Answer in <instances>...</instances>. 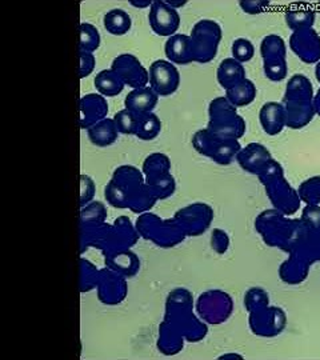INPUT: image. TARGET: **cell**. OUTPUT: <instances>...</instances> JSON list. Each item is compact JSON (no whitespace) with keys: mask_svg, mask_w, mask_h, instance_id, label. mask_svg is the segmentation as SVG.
<instances>
[{"mask_svg":"<svg viewBox=\"0 0 320 360\" xmlns=\"http://www.w3.org/2000/svg\"><path fill=\"white\" fill-rule=\"evenodd\" d=\"M210 124L208 131L217 138L224 141H236L244 134L245 123L235 112V107L229 99L220 98L211 103L210 107Z\"/></svg>","mask_w":320,"mask_h":360,"instance_id":"obj_1","label":"cell"},{"mask_svg":"<svg viewBox=\"0 0 320 360\" xmlns=\"http://www.w3.org/2000/svg\"><path fill=\"white\" fill-rule=\"evenodd\" d=\"M260 175L269 184L266 186L267 193L276 210L282 214H294L299 208L300 198L284 179L281 166L272 160Z\"/></svg>","mask_w":320,"mask_h":360,"instance_id":"obj_2","label":"cell"},{"mask_svg":"<svg viewBox=\"0 0 320 360\" xmlns=\"http://www.w3.org/2000/svg\"><path fill=\"white\" fill-rule=\"evenodd\" d=\"M222 39V30L212 20H200L192 30L191 40L195 52V60L207 63L215 58L219 41Z\"/></svg>","mask_w":320,"mask_h":360,"instance_id":"obj_3","label":"cell"},{"mask_svg":"<svg viewBox=\"0 0 320 360\" xmlns=\"http://www.w3.org/2000/svg\"><path fill=\"white\" fill-rule=\"evenodd\" d=\"M193 143L198 151L212 158V160L222 165L230 163L231 160L242 150L236 141L220 139L215 135H212L208 129L198 132Z\"/></svg>","mask_w":320,"mask_h":360,"instance_id":"obj_4","label":"cell"},{"mask_svg":"<svg viewBox=\"0 0 320 360\" xmlns=\"http://www.w3.org/2000/svg\"><path fill=\"white\" fill-rule=\"evenodd\" d=\"M198 311L203 322L220 324L230 318L232 300L226 292L208 291L199 297Z\"/></svg>","mask_w":320,"mask_h":360,"instance_id":"obj_5","label":"cell"},{"mask_svg":"<svg viewBox=\"0 0 320 360\" xmlns=\"http://www.w3.org/2000/svg\"><path fill=\"white\" fill-rule=\"evenodd\" d=\"M150 84L159 96H169L179 89L178 68L169 60H156L150 68Z\"/></svg>","mask_w":320,"mask_h":360,"instance_id":"obj_6","label":"cell"},{"mask_svg":"<svg viewBox=\"0 0 320 360\" xmlns=\"http://www.w3.org/2000/svg\"><path fill=\"white\" fill-rule=\"evenodd\" d=\"M250 324L255 334L260 336H272L282 333L286 324V315L282 309L263 306L251 311Z\"/></svg>","mask_w":320,"mask_h":360,"instance_id":"obj_7","label":"cell"},{"mask_svg":"<svg viewBox=\"0 0 320 360\" xmlns=\"http://www.w3.org/2000/svg\"><path fill=\"white\" fill-rule=\"evenodd\" d=\"M150 25L155 34L171 38L177 35V31L179 30V13L167 1H153L150 10Z\"/></svg>","mask_w":320,"mask_h":360,"instance_id":"obj_8","label":"cell"},{"mask_svg":"<svg viewBox=\"0 0 320 360\" xmlns=\"http://www.w3.org/2000/svg\"><path fill=\"white\" fill-rule=\"evenodd\" d=\"M212 210L211 207L202 203H196L192 206L186 207L180 210L177 221L180 227L188 235H199L200 232L205 231L212 220Z\"/></svg>","mask_w":320,"mask_h":360,"instance_id":"obj_9","label":"cell"},{"mask_svg":"<svg viewBox=\"0 0 320 360\" xmlns=\"http://www.w3.org/2000/svg\"><path fill=\"white\" fill-rule=\"evenodd\" d=\"M290 46L296 56L306 63H319L320 37L312 28L295 31L290 39Z\"/></svg>","mask_w":320,"mask_h":360,"instance_id":"obj_10","label":"cell"},{"mask_svg":"<svg viewBox=\"0 0 320 360\" xmlns=\"http://www.w3.org/2000/svg\"><path fill=\"white\" fill-rule=\"evenodd\" d=\"M113 70L122 77L124 84L127 83L128 86L134 89L146 87V84L150 82V75L141 65V62L132 55H122L116 58Z\"/></svg>","mask_w":320,"mask_h":360,"instance_id":"obj_11","label":"cell"},{"mask_svg":"<svg viewBox=\"0 0 320 360\" xmlns=\"http://www.w3.org/2000/svg\"><path fill=\"white\" fill-rule=\"evenodd\" d=\"M236 158L241 166L244 168V171L259 174V175L272 162V158L266 150V147L256 143H252L247 146L244 150H241L239 154L236 155Z\"/></svg>","mask_w":320,"mask_h":360,"instance_id":"obj_12","label":"cell"},{"mask_svg":"<svg viewBox=\"0 0 320 360\" xmlns=\"http://www.w3.org/2000/svg\"><path fill=\"white\" fill-rule=\"evenodd\" d=\"M166 55L171 63L188 65L195 60V52L191 37L174 35L167 40Z\"/></svg>","mask_w":320,"mask_h":360,"instance_id":"obj_13","label":"cell"},{"mask_svg":"<svg viewBox=\"0 0 320 360\" xmlns=\"http://www.w3.org/2000/svg\"><path fill=\"white\" fill-rule=\"evenodd\" d=\"M159 95L151 87L135 89L126 98V108L138 116L153 112L158 104Z\"/></svg>","mask_w":320,"mask_h":360,"instance_id":"obj_14","label":"cell"},{"mask_svg":"<svg viewBox=\"0 0 320 360\" xmlns=\"http://www.w3.org/2000/svg\"><path fill=\"white\" fill-rule=\"evenodd\" d=\"M260 123L264 132L269 135H276L282 132V129L287 126L284 105L276 102L264 104L260 110Z\"/></svg>","mask_w":320,"mask_h":360,"instance_id":"obj_15","label":"cell"},{"mask_svg":"<svg viewBox=\"0 0 320 360\" xmlns=\"http://www.w3.org/2000/svg\"><path fill=\"white\" fill-rule=\"evenodd\" d=\"M82 120L84 119V123L82 124V129H90L95 123L104 119V115L108 112V107L104 102L102 96L91 94L90 96H84L82 99Z\"/></svg>","mask_w":320,"mask_h":360,"instance_id":"obj_16","label":"cell"},{"mask_svg":"<svg viewBox=\"0 0 320 360\" xmlns=\"http://www.w3.org/2000/svg\"><path fill=\"white\" fill-rule=\"evenodd\" d=\"M218 80L220 86L226 91L230 90L231 87L236 86L242 80L245 79L244 68L242 63L235 60L233 58L224 59L218 67Z\"/></svg>","mask_w":320,"mask_h":360,"instance_id":"obj_17","label":"cell"},{"mask_svg":"<svg viewBox=\"0 0 320 360\" xmlns=\"http://www.w3.org/2000/svg\"><path fill=\"white\" fill-rule=\"evenodd\" d=\"M117 129L114 119H103L89 129V136L92 144L98 147H105L117 139Z\"/></svg>","mask_w":320,"mask_h":360,"instance_id":"obj_18","label":"cell"},{"mask_svg":"<svg viewBox=\"0 0 320 360\" xmlns=\"http://www.w3.org/2000/svg\"><path fill=\"white\" fill-rule=\"evenodd\" d=\"M256 96V89L254 83L247 77L238 83L236 86L227 90V99L233 107H244L254 102Z\"/></svg>","mask_w":320,"mask_h":360,"instance_id":"obj_19","label":"cell"},{"mask_svg":"<svg viewBox=\"0 0 320 360\" xmlns=\"http://www.w3.org/2000/svg\"><path fill=\"white\" fill-rule=\"evenodd\" d=\"M131 26H132L131 16L126 11H123L122 8L111 10L110 13L104 15V27L113 35L122 37V35L127 34L128 31L131 30Z\"/></svg>","mask_w":320,"mask_h":360,"instance_id":"obj_20","label":"cell"},{"mask_svg":"<svg viewBox=\"0 0 320 360\" xmlns=\"http://www.w3.org/2000/svg\"><path fill=\"white\" fill-rule=\"evenodd\" d=\"M314 98L312 84L307 77L303 75L291 77L286 91V101H314Z\"/></svg>","mask_w":320,"mask_h":360,"instance_id":"obj_21","label":"cell"},{"mask_svg":"<svg viewBox=\"0 0 320 360\" xmlns=\"http://www.w3.org/2000/svg\"><path fill=\"white\" fill-rule=\"evenodd\" d=\"M95 86L98 90L102 92L103 95L115 96L123 90L124 82L114 70H104L98 74V77H95Z\"/></svg>","mask_w":320,"mask_h":360,"instance_id":"obj_22","label":"cell"},{"mask_svg":"<svg viewBox=\"0 0 320 360\" xmlns=\"http://www.w3.org/2000/svg\"><path fill=\"white\" fill-rule=\"evenodd\" d=\"M262 56L264 60H274V59H286V44L281 37L269 35L263 39L262 41Z\"/></svg>","mask_w":320,"mask_h":360,"instance_id":"obj_23","label":"cell"},{"mask_svg":"<svg viewBox=\"0 0 320 360\" xmlns=\"http://www.w3.org/2000/svg\"><path fill=\"white\" fill-rule=\"evenodd\" d=\"M160 129H162V122L153 112L139 116V126H138L136 136H139L143 141H153L158 136Z\"/></svg>","mask_w":320,"mask_h":360,"instance_id":"obj_24","label":"cell"},{"mask_svg":"<svg viewBox=\"0 0 320 360\" xmlns=\"http://www.w3.org/2000/svg\"><path fill=\"white\" fill-rule=\"evenodd\" d=\"M300 200L306 202L308 206H319L320 205V176L309 178L302 183L299 188Z\"/></svg>","mask_w":320,"mask_h":360,"instance_id":"obj_25","label":"cell"},{"mask_svg":"<svg viewBox=\"0 0 320 360\" xmlns=\"http://www.w3.org/2000/svg\"><path fill=\"white\" fill-rule=\"evenodd\" d=\"M116 129L122 134L127 135H136L138 126H139V116L134 114L127 108L119 111L114 117Z\"/></svg>","mask_w":320,"mask_h":360,"instance_id":"obj_26","label":"cell"},{"mask_svg":"<svg viewBox=\"0 0 320 360\" xmlns=\"http://www.w3.org/2000/svg\"><path fill=\"white\" fill-rule=\"evenodd\" d=\"M101 44V35L98 28L90 23L80 25V49L82 51L92 52L98 50Z\"/></svg>","mask_w":320,"mask_h":360,"instance_id":"obj_27","label":"cell"},{"mask_svg":"<svg viewBox=\"0 0 320 360\" xmlns=\"http://www.w3.org/2000/svg\"><path fill=\"white\" fill-rule=\"evenodd\" d=\"M231 50H232V58L235 60H238L239 63H242V65L250 62L254 56V52H255L254 44L251 43V40L244 38L233 40Z\"/></svg>","mask_w":320,"mask_h":360,"instance_id":"obj_28","label":"cell"},{"mask_svg":"<svg viewBox=\"0 0 320 360\" xmlns=\"http://www.w3.org/2000/svg\"><path fill=\"white\" fill-rule=\"evenodd\" d=\"M314 20H315V13L309 11L287 13V25L294 30V32L312 28Z\"/></svg>","mask_w":320,"mask_h":360,"instance_id":"obj_29","label":"cell"},{"mask_svg":"<svg viewBox=\"0 0 320 360\" xmlns=\"http://www.w3.org/2000/svg\"><path fill=\"white\" fill-rule=\"evenodd\" d=\"M264 74L266 77L274 80L281 82L287 77V65L286 59H274V60H264Z\"/></svg>","mask_w":320,"mask_h":360,"instance_id":"obj_30","label":"cell"},{"mask_svg":"<svg viewBox=\"0 0 320 360\" xmlns=\"http://www.w3.org/2000/svg\"><path fill=\"white\" fill-rule=\"evenodd\" d=\"M245 304H247L250 312L255 311V309L269 304V295L260 288H254V290L248 291L247 297H245Z\"/></svg>","mask_w":320,"mask_h":360,"instance_id":"obj_31","label":"cell"},{"mask_svg":"<svg viewBox=\"0 0 320 360\" xmlns=\"http://www.w3.org/2000/svg\"><path fill=\"white\" fill-rule=\"evenodd\" d=\"M302 223L311 231L320 233V208L319 206H308L305 210Z\"/></svg>","mask_w":320,"mask_h":360,"instance_id":"obj_32","label":"cell"},{"mask_svg":"<svg viewBox=\"0 0 320 360\" xmlns=\"http://www.w3.org/2000/svg\"><path fill=\"white\" fill-rule=\"evenodd\" d=\"M230 245L227 232L223 230H215L214 235H212V248H215L218 252H226L227 247Z\"/></svg>","mask_w":320,"mask_h":360,"instance_id":"obj_33","label":"cell"},{"mask_svg":"<svg viewBox=\"0 0 320 360\" xmlns=\"http://www.w3.org/2000/svg\"><path fill=\"white\" fill-rule=\"evenodd\" d=\"M82 65H80V77H89L94 70V55L91 52L82 51Z\"/></svg>","mask_w":320,"mask_h":360,"instance_id":"obj_34","label":"cell"},{"mask_svg":"<svg viewBox=\"0 0 320 360\" xmlns=\"http://www.w3.org/2000/svg\"><path fill=\"white\" fill-rule=\"evenodd\" d=\"M131 4L135 7H150L153 1H131Z\"/></svg>","mask_w":320,"mask_h":360,"instance_id":"obj_35","label":"cell"},{"mask_svg":"<svg viewBox=\"0 0 320 360\" xmlns=\"http://www.w3.org/2000/svg\"><path fill=\"white\" fill-rule=\"evenodd\" d=\"M220 359H243V356L236 354H227V355H222Z\"/></svg>","mask_w":320,"mask_h":360,"instance_id":"obj_36","label":"cell"},{"mask_svg":"<svg viewBox=\"0 0 320 360\" xmlns=\"http://www.w3.org/2000/svg\"><path fill=\"white\" fill-rule=\"evenodd\" d=\"M314 105H315L316 114H319L320 115V90L319 92H318V95L314 98Z\"/></svg>","mask_w":320,"mask_h":360,"instance_id":"obj_37","label":"cell"},{"mask_svg":"<svg viewBox=\"0 0 320 360\" xmlns=\"http://www.w3.org/2000/svg\"><path fill=\"white\" fill-rule=\"evenodd\" d=\"M316 77H318V80L320 82V62L316 65Z\"/></svg>","mask_w":320,"mask_h":360,"instance_id":"obj_38","label":"cell"}]
</instances>
